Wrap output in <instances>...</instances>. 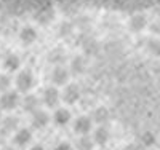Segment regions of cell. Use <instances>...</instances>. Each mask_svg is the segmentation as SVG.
I'll return each mask as SVG.
<instances>
[{
    "mask_svg": "<svg viewBox=\"0 0 160 150\" xmlns=\"http://www.w3.org/2000/svg\"><path fill=\"white\" fill-rule=\"evenodd\" d=\"M15 83H16V90L18 93H24V94H28L34 86H35V77L32 74V70L29 69H24L18 74L16 80H15Z\"/></svg>",
    "mask_w": 160,
    "mask_h": 150,
    "instance_id": "1",
    "label": "cell"
},
{
    "mask_svg": "<svg viewBox=\"0 0 160 150\" xmlns=\"http://www.w3.org/2000/svg\"><path fill=\"white\" fill-rule=\"evenodd\" d=\"M21 104V96L18 91H7L3 94H0V110L5 112H13L15 109H18Z\"/></svg>",
    "mask_w": 160,
    "mask_h": 150,
    "instance_id": "2",
    "label": "cell"
},
{
    "mask_svg": "<svg viewBox=\"0 0 160 150\" xmlns=\"http://www.w3.org/2000/svg\"><path fill=\"white\" fill-rule=\"evenodd\" d=\"M72 129L78 136H88L93 129V120L88 115H80L72 121Z\"/></svg>",
    "mask_w": 160,
    "mask_h": 150,
    "instance_id": "3",
    "label": "cell"
},
{
    "mask_svg": "<svg viewBox=\"0 0 160 150\" xmlns=\"http://www.w3.org/2000/svg\"><path fill=\"white\" fill-rule=\"evenodd\" d=\"M71 78V72L68 67L64 65H55V69L51 72V83L53 86H66L68 85V81Z\"/></svg>",
    "mask_w": 160,
    "mask_h": 150,
    "instance_id": "4",
    "label": "cell"
},
{
    "mask_svg": "<svg viewBox=\"0 0 160 150\" xmlns=\"http://www.w3.org/2000/svg\"><path fill=\"white\" fill-rule=\"evenodd\" d=\"M80 96H82L80 88L77 85H74V83H68V85L64 86L62 93H61V101L66 102V104H69V105H72V104L78 102Z\"/></svg>",
    "mask_w": 160,
    "mask_h": 150,
    "instance_id": "5",
    "label": "cell"
},
{
    "mask_svg": "<svg viewBox=\"0 0 160 150\" xmlns=\"http://www.w3.org/2000/svg\"><path fill=\"white\" fill-rule=\"evenodd\" d=\"M32 142V131L28 128H19L13 133V145L16 148H26Z\"/></svg>",
    "mask_w": 160,
    "mask_h": 150,
    "instance_id": "6",
    "label": "cell"
},
{
    "mask_svg": "<svg viewBox=\"0 0 160 150\" xmlns=\"http://www.w3.org/2000/svg\"><path fill=\"white\" fill-rule=\"evenodd\" d=\"M61 101V93L56 86H47L42 93V102L50 107V109H55Z\"/></svg>",
    "mask_w": 160,
    "mask_h": 150,
    "instance_id": "7",
    "label": "cell"
},
{
    "mask_svg": "<svg viewBox=\"0 0 160 150\" xmlns=\"http://www.w3.org/2000/svg\"><path fill=\"white\" fill-rule=\"evenodd\" d=\"M51 121V117L47 110H43V109H38V110H35L32 115H31V123L35 129H43L50 125Z\"/></svg>",
    "mask_w": 160,
    "mask_h": 150,
    "instance_id": "8",
    "label": "cell"
},
{
    "mask_svg": "<svg viewBox=\"0 0 160 150\" xmlns=\"http://www.w3.org/2000/svg\"><path fill=\"white\" fill-rule=\"evenodd\" d=\"M51 120H53V123H55L56 126L62 128V126H68L72 121V114L69 112V109L61 107V109H56V110H55Z\"/></svg>",
    "mask_w": 160,
    "mask_h": 150,
    "instance_id": "9",
    "label": "cell"
},
{
    "mask_svg": "<svg viewBox=\"0 0 160 150\" xmlns=\"http://www.w3.org/2000/svg\"><path fill=\"white\" fill-rule=\"evenodd\" d=\"M19 105L22 107L24 112H28V114H31V115H32L35 110H38V109H40L38 98L35 96V94H31V93L24 94V98H21V104H19Z\"/></svg>",
    "mask_w": 160,
    "mask_h": 150,
    "instance_id": "10",
    "label": "cell"
},
{
    "mask_svg": "<svg viewBox=\"0 0 160 150\" xmlns=\"http://www.w3.org/2000/svg\"><path fill=\"white\" fill-rule=\"evenodd\" d=\"M93 142L95 145H99V147H104L106 144L109 142L111 139V134H109V129L106 126H98L95 131H93Z\"/></svg>",
    "mask_w": 160,
    "mask_h": 150,
    "instance_id": "11",
    "label": "cell"
},
{
    "mask_svg": "<svg viewBox=\"0 0 160 150\" xmlns=\"http://www.w3.org/2000/svg\"><path fill=\"white\" fill-rule=\"evenodd\" d=\"M37 37H38V34H37V31L34 29L32 26H24L22 29L19 31V40L24 45H32L37 40Z\"/></svg>",
    "mask_w": 160,
    "mask_h": 150,
    "instance_id": "12",
    "label": "cell"
},
{
    "mask_svg": "<svg viewBox=\"0 0 160 150\" xmlns=\"http://www.w3.org/2000/svg\"><path fill=\"white\" fill-rule=\"evenodd\" d=\"M19 67H21V59L18 54H13V53L7 54L3 59V69L7 72H16L19 70Z\"/></svg>",
    "mask_w": 160,
    "mask_h": 150,
    "instance_id": "13",
    "label": "cell"
},
{
    "mask_svg": "<svg viewBox=\"0 0 160 150\" xmlns=\"http://www.w3.org/2000/svg\"><path fill=\"white\" fill-rule=\"evenodd\" d=\"M87 70V61L83 56H75L71 61V67H69V72L75 74V75H82Z\"/></svg>",
    "mask_w": 160,
    "mask_h": 150,
    "instance_id": "14",
    "label": "cell"
},
{
    "mask_svg": "<svg viewBox=\"0 0 160 150\" xmlns=\"http://www.w3.org/2000/svg\"><path fill=\"white\" fill-rule=\"evenodd\" d=\"M91 120H93V123H98L99 126H104V123L109 120V112H108V109H106V107H98V109H95Z\"/></svg>",
    "mask_w": 160,
    "mask_h": 150,
    "instance_id": "15",
    "label": "cell"
},
{
    "mask_svg": "<svg viewBox=\"0 0 160 150\" xmlns=\"http://www.w3.org/2000/svg\"><path fill=\"white\" fill-rule=\"evenodd\" d=\"M146 26H148V19H146V16H142V15H135L130 19V29L133 32H141Z\"/></svg>",
    "mask_w": 160,
    "mask_h": 150,
    "instance_id": "16",
    "label": "cell"
},
{
    "mask_svg": "<svg viewBox=\"0 0 160 150\" xmlns=\"http://www.w3.org/2000/svg\"><path fill=\"white\" fill-rule=\"evenodd\" d=\"M2 131L5 133V134H8V133H15V131H18L19 128H18V118L16 117H7V118H3L2 120Z\"/></svg>",
    "mask_w": 160,
    "mask_h": 150,
    "instance_id": "17",
    "label": "cell"
},
{
    "mask_svg": "<svg viewBox=\"0 0 160 150\" xmlns=\"http://www.w3.org/2000/svg\"><path fill=\"white\" fill-rule=\"evenodd\" d=\"M75 148L77 150H93L95 148V142L90 136H80L75 142Z\"/></svg>",
    "mask_w": 160,
    "mask_h": 150,
    "instance_id": "18",
    "label": "cell"
},
{
    "mask_svg": "<svg viewBox=\"0 0 160 150\" xmlns=\"http://www.w3.org/2000/svg\"><path fill=\"white\" fill-rule=\"evenodd\" d=\"M64 58H66V53H64L62 50H53V51L50 53V56H48L50 62H53L55 65H62Z\"/></svg>",
    "mask_w": 160,
    "mask_h": 150,
    "instance_id": "19",
    "label": "cell"
},
{
    "mask_svg": "<svg viewBox=\"0 0 160 150\" xmlns=\"http://www.w3.org/2000/svg\"><path fill=\"white\" fill-rule=\"evenodd\" d=\"M11 83H13V80H11L10 75L0 74V94L10 91V90H11Z\"/></svg>",
    "mask_w": 160,
    "mask_h": 150,
    "instance_id": "20",
    "label": "cell"
},
{
    "mask_svg": "<svg viewBox=\"0 0 160 150\" xmlns=\"http://www.w3.org/2000/svg\"><path fill=\"white\" fill-rule=\"evenodd\" d=\"M155 142H157V139H155V136H154L151 131H146V133L141 136V144H142L144 147H152Z\"/></svg>",
    "mask_w": 160,
    "mask_h": 150,
    "instance_id": "21",
    "label": "cell"
},
{
    "mask_svg": "<svg viewBox=\"0 0 160 150\" xmlns=\"http://www.w3.org/2000/svg\"><path fill=\"white\" fill-rule=\"evenodd\" d=\"M37 21L40 22V24H47V22H50L51 21V18H53V13L48 10V11H40L38 15H37Z\"/></svg>",
    "mask_w": 160,
    "mask_h": 150,
    "instance_id": "22",
    "label": "cell"
},
{
    "mask_svg": "<svg viewBox=\"0 0 160 150\" xmlns=\"http://www.w3.org/2000/svg\"><path fill=\"white\" fill-rule=\"evenodd\" d=\"M55 150H74V145L69 144L68 141H62V142H59V144L55 147Z\"/></svg>",
    "mask_w": 160,
    "mask_h": 150,
    "instance_id": "23",
    "label": "cell"
},
{
    "mask_svg": "<svg viewBox=\"0 0 160 150\" xmlns=\"http://www.w3.org/2000/svg\"><path fill=\"white\" fill-rule=\"evenodd\" d=\"M152 51L160 56V42H154V43H152Z\"/></svg>",
    "mask_w": 160,
    "mask_h": 150,
    "instance_id": "24",
    "label": "cell"
},
{
    "mask_svg": "<svg viewBox=\"0 0 160 150\" xmlns=\"http://www.w3.org/2000/svg\"><path fill=\"white\" fill-rule=\"evenodd\" d=\"M29 150H47V148H45L42 144H35V145H32Z\"/></svg>",
    "mask_w": 160,
    "mask_h": 150,
    "instance_id": "25",
    "label": "cell"
},
{
    "mask_svg": "<svg viewBox=\"0 0 160 150\" xmlns=\"http://www.w3.org/2000/svg\"><path fill=\"white\" fill-rule=\"evenodd\" d=\"M5 136H7V134H5L2 129H0V145H2V144L5 142Z\"/></svg>",
    "mask_w": 160,
    "mask_h": 150,
    "instance_id": "26",
    "label": "cell"
},
{
    "mask_svg": "<svg viewBox=\"0 0 160 150\" xmlns=\"http://www.w3.org/2000/svg\"><path fill=\"white\" fill-rule=\"evenodd\" d=\"M2 150H18V148H16V147H13V145H11V147H10V145H7V147H3Z\"/></svg>",
    "mask_w": 160,
    "mask_h": 150,
    "instance_id": "27",
    "label": "cell"
},
{
    "mask_svg": "<svg viewBox=\"0 0 160 150\" xmlns=\"http://www.w3.org/2000/svg\"><path fill=\"white\" fill-rule=\"evenodd\" d=\"M2 120H3V117H2V110H0V123H2Z\"/></svg>",
    "mask_w": 160,
    "mask_h": 150,
    "instance_id": "28",
    "label": "cell"
}]
</instances>
